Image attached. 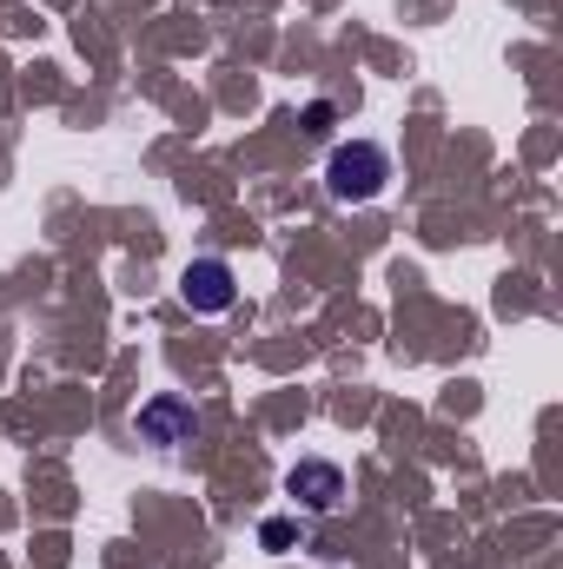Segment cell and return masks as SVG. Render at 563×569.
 Listing matches in <instances>:
<instances>
[{"label": "cell", "instance_id": "1", "mask_svg": "<svg viewBox=\"0 0 563 569\" xmlns=\"http://www.w3.org/2000/svg\"><path fill=\"white\" fill-rule=\"evenodd\" d=\"M325 179H332V199H345V206H365V199H378V192H385V179H392V159H385V146L352 140V146H338V152H332Z\"/></svg>", "mask_w": 563, "mask_h": 569}, {"label": "cell", "instance_id": "3", "mask_svg": "<svg viewBox=\"0 0 563 569\" xmlns=\"http://www.w3.org/2000/svg\"><path fill=\"white\" fill-rule=\"evenodd\" d=\"M179 298H186L192 311H233V298H239L233 266H226V259H192L186 279H179Z\"/></svg>", "mask_w": 563, "mask_h": 569}, {"label": "cell", "instance_id": "4", "mask_svg": "<svg viewBox=\"0 0 563 569\" xmlns=\"http://www.w3.org/2000/svg\"><path fill=\"white\" fill-rule=\"evenodd\" d=\"M192 430H199V411H192L186 398H146L140 405V437L146 443H159V450L192 443Z\"/></svg>", "mask_w": 563, "mask_h": 569}, {"label": "cell", "instance_id": "2", "mask_svg": "<svg viewBox=\"0 0 563 569\" xmlns=\"http://www.w3.org/2000/svg\"><path fill=\"white\" fill-rule=\"evenodd\" d=\"M285 490L305 503V510H338L345 503V470L338 463H325V457H305V463H292V477H285Z\"/></svg>", "mask_w": 563, "mask_h": 569}]
</instances>
